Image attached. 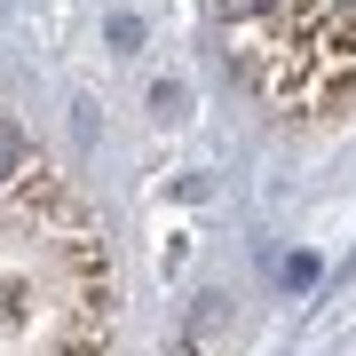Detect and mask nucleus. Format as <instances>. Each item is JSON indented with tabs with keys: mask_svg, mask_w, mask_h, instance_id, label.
<instances>
[{
	"mask_svg": "<svg viewBox=\"0 0 356 356\" xmlns=\"http://www.w3.org/2000/svg\"><path fill=\"white\" fill-rule=\"evenodd\" d=\"M245 88L269 111H341L356 95V0H214Z\"/></svg>",
	"mask_w": 356,
	"mask_h": 356,
	"instance_id": "nucleus-1",
	"label": "nucleus"
},
{
	"mask_svg": "<svg viewBox=\"0 0 356 356\" xmlns=\"http://www.w3.org/2000/svg\"><path fill=\"white\" fill-rule=\"evenodd\" d=\"M229 325V301L222 293H206L198 301V317H191V332H182V356H214V332Z\"/></svg>",
	"mask_w": 356,
	"mask_h": 356,
	"instance_id": "nucleus-2",
	"label": "nucleus"
}]
</instances>
